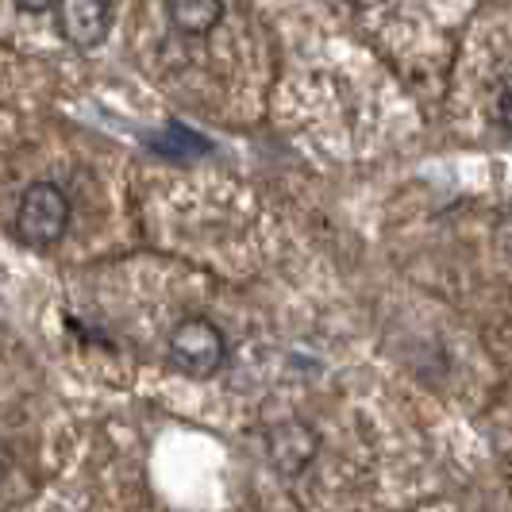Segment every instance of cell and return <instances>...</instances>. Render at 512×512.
<instances>
[{
	"instance_id": "cell-5",
	"label": "cell",
	"mask_w": 512,
	"mask_h": 512,
	"mask_svg": "<svg viewBox=\"0 0 512 512\" xmlns=\"http://www.w3.org/2000/svg\"><path fill=\"white\" fill-rule=\"evenodd\" d=\"M162 4L181 35H208L224 20V0H162Z\"/></svg>"
},
{
	"instance_id": "cell-3",
	"label": "cell",
	"mask_w": 512,
	"mask_h": 512,
	"mask_svg": "<svg viewBox=\"0 0 512 512\" xmlns=\"http://www.w3.org/2000/svg\"><path fill=\"white\" fill-rule=\"evenodd\" d=\"M58 31L77 51H97L112 31V4L108 0H58Z\"/></svg>"
},
{
	"instance_id": "cell-4",
	"label": "cell",
	"mask_w": 512,
	"mask_h": 512,
	"mask_svg": "<svg viewBox=\"0 0 512 512\" xmlns=\"http://www.w3.org/2000/svg\"><path fill=\"white\" fill-rule=\"evenodd\" d=\"M316 451H320V439L301 420H285L270 432V459L282 474H301L316 459Z\"/></svg>"
},
{
	"instance_id": "cell-2",
	"label": "cell",
	"mask_w": 512,
	"mask_h": 512,
	"mask_svg": "<svg viewBox=\"0 0 512 512\" xmlns=\"http://www.w3.org/2000/svg\"><path fill=\"white\" fill-rule=\"evenodd\" d=\"M66 228H70V197L51 181L27 185L16 208V235L31 247H51L66 235Z\"/></svg>"
},
{
	"instance_id": "cell-8",
	"label": "cell",
	"mask_w": 512,
	"mask_h": 512,
	"mask_svg": "<svg viewBox=\"0 0 512 512\" xmlns=\"http://www.w3.org/2000/svg\"><path fill=\"white\" fill-rule=\"evenodd\" d=\"M24 12H47V8H58V0H16Z\"/></svg>"
},
{
	"instance_id": "cell-1",
	"label": "cell",
	"mask_w": 512,
	"mask_h": 512,
	"mask_svg": "<svg viewBox=\"0 0 512 512\" xmlns=\"http://www.w3.org/2000/svg\"><path fill=\"white\" fill-rule=\"evenodd\" d=\"M170 362L189 378H212L228 359V339L208 316H185L170 332Z\"/></svg>"
},
{
	"instance_id": "cell-7",
	"label": "cell",
	"mask_w": 512,
	"mask_h": 512,
	"mask_svg": "<svg viewBox=\"0 0 512 512\" xmlns=\"http://www.w3.org/2000/svg\"><path fill=\"white\" fill-rule=\"evenodd\" d=\"M497 243H501L505 258L512 262V205L501 212V224H497Z\"/></svg>"
},
{
	"instance_id": "cell-6",
	"label": "cell",
	"mask_w": 512,
	"mask_h": 512,
	"mask_svg": "<svg viewBox=\"0 0 512 512\" xmlns=\"http://www.w3.org/2000/svg\"><path fill=\"white\" fill-rule=\"evenodd\" d=\"M497 120H501V128L512 131V74L497 89Z\"/></svg>"
},
{
	"instance_id": "cell-9",
	"label": "cell",
	"mask_w": 512,
	"mask_h": 512,
	"mask_svg": "<svg viewBox=\"0 0 512 512\" xmlns=\"http://www.w3.org/2000/svg\"><path fill=\"white\" fill-rule=\"evenodd\" d=\"M347 4H355V8H374V4H382V0H347Z\"/></svg>"
}]
</instances>
